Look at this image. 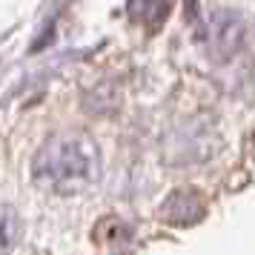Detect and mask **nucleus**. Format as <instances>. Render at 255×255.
Wrapping results in <instances>:
<instances>
[{
  "mask_svg": "<svg viewBox=\"0 0 255 255\" xmlns=\"http://www.w3.org/2000/svg\"><path fill=\"white\" fill-rule=\"evenodd\" d=\"M32 175L37 184L55 192L72 195L86 186L98 184L101 178V152L95 140L83 132H60L35 152Z\"/></svg>",
  "mask_w": 255,
  "mask_h": 255,
  "instance_id": "1",
  "label": "nucleus"
},
{
  "mask_svg": "<svg viewBox=\"0 0 255 255\" xmlns=\"http://www.w3.org/2000/svg\"><path fill=\"white\" fill-rule=\"evenodd\" d=\"M247 43V20L235 9H218L207 17L201 29V46L209 60L227 63L232 60Z\"/></svg>",
  "mask_w": 255,
  "mask_h": 255,
  "instance_id": "2",
  "label": "nucleus"
},
{
  "mask_svg": "<svg viewBox=\"0 0 255 255\" xmlns=\"http://www.w3.org/2000/svg\"><path fill=\"white\" fill-rule=\"evenodd\" d=\"M207 215V198L195 186L172 189L161 204V218L172 227H195Z\"/></svg>",
  "mask_w": 255,
  "mask_h": 255,
  "instance_id": "3",
  "label": "nucleus"
},
{
  "mask_svg": "<svg viewBox=\"0 0 255 255\" xmlns=\"http://www.w3.org/2000/svg\"><path fill=\"white\" fill-rule=\"evenodd\" d=\"M172 9V0H129V17L138 26L158 29Z\"/></svg>",
  "mask_w": 255,
  "mask_h": 255,
  "instance_id": "4",
  "label": "nucleus"
},
{
  "mask_svg": "<svg viewBox=\"0 0 255 255\" xmlns=\"http://www.w3.org/2000/svg\"><path fill=\"white\" fill-rule=\"evenodd\" d=\"M3 230H6V235H3V250L9 253V250H12V235H14V224H12V207H6V212H3Z\"/></svg>",
  "mask_w": 255,
  "mask_h": 255,
  "instance_id": "5",
  "label": "nucleus"
},
{
  "mask_svg": "<svg viewBox=\"0 0 255 255\" xmlns=\"http://www.w3.org/2000/svg\"><path fill=\"white\" fill-rule=\"evenodd\" d=\"M250 149H253V155H255V129L250 132Z\"/></svg>",
  "mask_w": 255,
  "mask_h": 255,
  "instance_id": "6",
  "label": "nucleus"
}]
</instances>
